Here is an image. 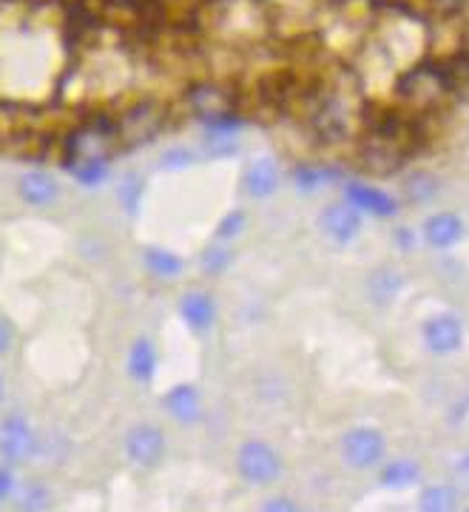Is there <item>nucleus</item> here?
Returning <instances> with one entry per match:
<instances>
[{"mask_svg": "<svg viewBox=\"0 0 469 512\" xmlns=\"http://www.w3.org/2000/svg\"><path fill=\"white\" fill-rule=\"evenodd\" d=\"M165 120H168L165 103L154 100V97L134 100V103L120 111V117L114 120L117 146H120V143L128 148L148 146L151 140H157V137L163 134Z\"/></svg>", "mask_w": 469, "mask_h": 512, "instance_id": "f257e3e1", "label": "nucleus"}, {"mask_svg": "<svg viewBox=\"0 0 469 512\" xmlns=\"http://www.w3.org/2000/svg\"><path fill=\"white\" fill-rule=\"evenodd\" d=\"M396 94L404 103V111L410 114H427V111L438 109L450 94H447V86H444V77H441V69H438V60H427L421 66H415L407 74H401L398 80Z\"/></svg>", "mask_w": 469, "mask_h": 512, "instance_id": "f03ea898", "label": "nucleus"}, {"mask_svg": "<svg viewBox=\"0 0 469 512\" xmlns=\"http://www.w3.org/2000/svg\"><path fill=\"white\" fill-rule=\"evenodd\" d=\"M339 453H342V461L350 470H361V473L376 470L384 464V456H387V439L379 427L361 424V427H353L344 433Z\"/></svg>", "mask_w": 469, "mask_h": 512, "instance_id": "7ed1b4c3", "label": "nucleus"}, {"mask_svg": "<svg viewBox=\"0 0 469 512\" xmlns=\"http://www.w3.org/2000/svg\"><path fill=\"white\" fill-rule=\"evenodd\" d=\"M236 473L245 478L248 484L268 487L282 476V456L273 450L268 441L251 439L245 441L236 453Z\"/></svg>", "mask_w": 469, "mask_h": 512, "instance_id": "20e7f679", "label": "nucleus"}, {"mask_svg": "<svg viewBox=\"0 0 469 512\" xmlns=\"http://www.w3.org/2000/svg\"><path fill=\"white\" fill-rule=\"evenodd\" d=\"M464 339H467L464 322H461V316H455L450 311L433 313L421 325V342H424V348L430 350L433 356H452V353H458V350L464 348Z\"/></svg>", "mask_w": 469, "mask_h": 512, "instance_id": "39448f33", "label": "nucleus"}, {"mask_svg": "<svg viewBox=\"0 0 469 512\" xmlns=\"http://www.w3.org/2000/svg\"><path fill=\"white\" fill-rule=\"evenodd\" d=\"M165 447H168V441H165V433L157 427V424H134L131 430L126 433V456L131 464H137V467H157L165 456Z\"/></svg>", "mask_w": 469, "mask_h": 512, "instance_id": "423d86ee", "label": "nucleus"}, {"mask_svg": "<svg viewBox=\"0 0 469 512\" xmlns=\"http://www.w3.org/2000/svg\"><path fill=\"white\" fill-rule=\"evenodd\" d=\"M37 433L23 416H9L0 424V456L9 464H26L37 456Z\"/></svg>", "mask_w": 469, "mask_h": 512, "instance_id": "0eeeda50", "label": "nucleus"}, {"mask_svg": "<svg viewBox=\"0 0 469 512\" xmlns=\"http://www.w3.org/2000/svg\"><path fill=\"white\" fill-rule=\"evenodd\" d=\"M344 202L353 205L359 214L376 217V220H393L398 214V200L393 194H387L384 188L359 183V180H347L344 183Z\"/></svg>", "mask_w": 469, "mask_h": 512, "instance_id": "6e6552de", "label": "nucleus"}, {"mask_svg": "<svg viewBox=\"0 0 469 512\" xmlns=\"http://www.w3.org/2000/svg\"><path fill=\"white\" fill-rule=\"evenodd\" d=\"M319 228L325 231L327 239H333L336 245H353L361 237L364 228V214H359L353 205L344 200L330 202L325 211L319 214Z\"/></svg>", "mask_w": 469, "mask_h": 512, "instance_id": "1a4fd4ad", "label": "nucleus"}, {"mask_svg": "<svg viewBox=\"0 0 469 512\" xmlns=\"http://www.w3.org/2000/svg\"><path fill=\"white\" fill-rule=\"evenodd\" d=\"M188 109L197 114L202 123L208 120H217V117H225V114H234V94L228 92L222 83H194L188 94Z\"/></svg>", "mask_w": 469, "mask_h": 512, "instance_id": "9d476101", "label": "nucleus"}, {"mask_svg": "<svg viewBox=\"0 0 469 512\" xmlns=\"http://www.w3.org/2000/svg\"><path fill=\"white\" fill-rule=\"evenodd\" d=\"M404 160H407V148L379 134H367V140L359 148L361 168L370 174H393Z\"/></svg>", "mask_w": 469, "mask_h": 512, "instance_id": "9b49d317", "label": "nucleus"}, {"mask_svg": "<svg viewBox=\"0 0 469 512\" xmlns=\"http://www.w3.org/2000/svg\"><path fill=\"white\" fill-rule=\"evenodd\" d=\"M282 185V171L273 157H256L242 171V191L251 200H271Z\"/></svg>", "mask_w": 469, "mask_h": 512, "instance_id": "f8f14e48", "label": "nucleus"}, {"mask_svg": "<svg viewBox=\"0 0 469 512\" xmlns=\"http://www.w3.org/2000/svg\"><path fill=\"white\" fill-rule=\"evenodd\" d=\"M464 220L455 211H438L424 222V242L435 248V251H450L461 239H464Z\"/></svg>", "mask_w": 469, "mask_h": 512, "instance_id": "ddd939ff", "label": "nucleus"}, {"mask_svg": "<svg viewBox=\"0 0 469 512\" xmlns=\"http://www.w3.org/2000/svg\"><path fill=\"white\" fill-rule=\"evenodd\" d=\"M180 319L194 333H208L217 325V302L205 291H188L180 296Z\"/></svg>", "mask_w": 469, "mask_h": 512, "instance_id": "4468645a", "label": "nucleus"}, {"mask_svg": "<svg viewBox=\"0 0 469 512\" xmlns=\"http://www.w3.org/2000/svg\"><path fill=\"white\" fill-rule=\"evenodd\" d=\"M18 197L32 208H49L60 200V183L46 171H26L18 180Z\"/></svg>", "mask_w": 469, "mask_h": 512, "instance_id": "2eb2a0df", "label": "nucleus"}, {"mask_svg": "<svg viewBox=\"0 0 469 512\" xmlns=\"http://www.w3.org/2000/svg\"><path fill=\"white\" fill-rule=\"evenodd\" d=\"M163 402L165 410L180 424H197L202 419V393L197 384H174Z\"/></svg>", "mask_w": 469, "mask_h": 512, "instance_id": "dca6fc26", "label": "nucleus"}, {"mask_svg": "<svg viewBox=\"0 0 469 512\" xmlns=\"http://www.w3.org/2000/svg\"><path fill=\"white\" fill-rule=\"evenodd\" d=\"M404 291V274L393 268V265H381L367 276V296L376 308H387L393 305Z\"/></svg>", "mask_w": 469, "mask_h": 512, "instance_id": "f3484780", "label": "nucleus"}, {"mask_svg": "<svg viewBox=\"0 0 469 512\" xmlns=\"http://www.w3.org/2000/svg\"><path fill=\"white\" fill-rule=\"evenodd\" d=\"M438 69L444 77L447 94L461 103H469V49H461L455 55L438 60Z\"/></svg>", "mask_w": 469, "mask_h": 512, "instance_id": "a211bd4d", "label": "nucleus"}, {"mask_svg": "<svg viewBox=\"0 0 469 512\" xmlns=\"http://www.w3.org/2000/svg\"><path fill=\"white\" fill-rule=\"evenodd\" d=\"M157 365H160V356H157V348L151 339H134V345L128 350V376L134 382L151 384L157 379Z\"/></svg>", "mask_w": 469, "mask_h": 512, "instance_id": "6ab92c4d", "label": "nucleus"}, {"mask_svg": "<svg viewBox=\"0 0 469 512\" xmlns=\"http://www.w3.org/2000/svg\"><path fill=\"white\" fill-rule=\"evenodd\" d=\"M418 512H461V493L452 484H427L418 495Z\"/></svg>", "mask_w": 469, "mask_h": 512, "instance_id": "aec40b11", "label": "nucleus"}, {"mask_svg": "<svg viewBox=\"0 0 469 512\" xmlns=\"http://www.w3.org/2000/svg\"><path fill=\"white\" fill-rule=\"evenodd\" d=\"M421 481V464L415 458H396L381 467V484L387 490H407Z\"/></svg>", "mask_w": 469, "mask_h": 512, "instance_id": "412c9836", "label": "nucleus"}, {"mask_svg": "<svg viewBox=\"0 0 469 512\" xmlns=\"http://www.w3.org/2000/svg\"><path fill=\"white\" fill-rule=\"evenodd\" d=\"M143 262L148 268V274L157 276V279H177L185 271V262L180 254L160 248V245H151L143 251Z\"/></svg>", "mask_w": 469, "mask_h": 512, "instance_id": "4be33fe9", "label": "nucleus"}, {"mask_svg": "<svg viewBox=\"0 0 469 512\" xmlns=\"http://www.w3.org/2000/svg\"><path fill=\"white\" fill-rule=\"evenodd\" d=\"M336 180H342V171L333 168V165H299L293 171V183H296V188L302 194H313V191L336 183Z\"/></svg>", "mask_w": 469, "mask_h": 512, "instance_id": "5701e85b", "label": "nucleus"}, {"mask_svg": "<svg viewBox=\"0 0 469 512\" xmlns=\"http://www.w3.org/2000/svg\"><path fill=\"white\" fill-rule=\"evenodd\" d=\"M438 177L430 174V171H413L407 180H404V197L410 205H427V202L435 200V194H438Z\"/></svg>", "mask_w": 469, "mask_h": 512, "instance_id": "b1692460", "label": "nucleus"}, {"mask_svg": "<svg viewBox=\"0 0 469 512\" xmlns=\"http://www.w3.org/2000/svg\"><path fill=\"white\" fill-rule=\"evenodd\" d=\"M49 504H52V495L40 481H26L18 490V512H46Z\"/></svg>", "mask_w": 469, "mask_h": 512, "instance_id": "393cba45", "label": "nucleus"}, {"mask_svg": "<svg viewBox=\"0 0 469 512\" xmlns=\"http://www.w3.org/2000/svg\"><path fill=\"white\" fill-rule=\"evenodd\" d=\"M117 200L126 208L128 217H137L140 205H143V180L137 174H126L117 185Z\"/></svg>", "mask_w": 469, "mask_h": 512, "instance_id": "a878e982", "label": "nucleus"}, {"mask_svg": "<svg viewBox=\"0 0 469 512\" xmlns=\"http://www.w3.org/2000/svg\"><path fill=\"white\" fill-rule=\"evenodd\" d=\"M69 174L86 188H97L109 180V163H66Z\"/></svg>", "mask_w": 469, "mask_h": 512, "instance_id": "bb28decb", "label": "nucleus"}, {"mask_svg": "<svg viewBox=\"0 0 469 512\" xmlns=\"http://www.w3.org/2000/svg\"><path fill=\"white\" fill-rule=\"evenodd\" d=\"M199 262H202V271H205V274L219 276L231 268V262H234V251H231L225 242H217V245H211V248L202 254Z\"/></svg>", "mask_w": 469, "mask_h": 512, "instance_id": "cd10ccee", "label": "nucleus"}, {"mask_svg": "<svg viewBox=\"0 0 469 512\" xmlns=\"http://www.w3.org/2000/svg\"><path fill=\"white\" fill-rule=\"evenodd\" d=\"M245 225H248V217H245V211L242 208H234V211H228L222 220L217 222V242H234L242 231H245Z\"/></svg>", "mask_w": 469, "mask_h": 512, "instance_id": "c85d7f7f", "label": "nucleus"}, {"mask_svg": "<svg viewBox=\"0 0 469 512\" xmlns=\"http://www.w3.org/2000/svg\"><path fill=\"white\" fill-rule=\"evenodd\" d=\"M160 165H163L165 171H185V168L197 165V154H194L191 148L174 146L168 148L163 157H160Z\"/></svg>", "mask_w": 469, "mask_h": 512, "instance_id": "c756f323", "label": "nucleus"}, {"mask_svg": "<svg viewBox=\"0 0 469 512\" xmlns=\"http://www.w3.org/2000/svg\"><path fill=\"white\" fill-rule=\"evenodd\" d=\"M450 478V484L458 487V493H469V453L455 456V461L450 464Z\"/></svg>", "mask_w": 469, "mask_h": 512, "instance_id": "7c9ffc66", "label": "nucleus"}, {"mask_svg": "<svg viewBox=\"0 0 469 512\" xmlns=\"http://www.w3.org/2000/svg\"><path fill=\"white\" fill-rule=\"evenodd\" d=\"M205 148L211 157H234L239 151V143H236V137H208Z\"/></svg>", "mask_w": 469, "mask_h": 512, "instance_id": "2f4dec72", "label": "nucleus"}, {"mask_svg": "<svg viewBox=\"0 0 469 512\" xmlns=\"http://www.w3.org/2000/svg\"><path fill=\"white\" fill-rule=\"evenodd\" d=\"M262 512H302L299 510V504L288 498V495H276L271 501H265L262 504Z\"/></svg>", "mask_w": 469, "mask_h": 512, "instance_id": "473e14b6", "label": "nucleus"}, {"mask_svg": "<svg viewBox=\"0 0 469 512\" xmlns=\"http://www.w3.org/2000/svg\"><path fill=\"white\" fill-rule=\"evenodd\" d=\"M15 345V328L9 325V319L6 316H0V356L3 353H9Z\"/></svg>", "mask_w": 469, "mask_h": 512, "instance_id": "72a5a7b5", "label": "nucleus"}, {"mask_svg": "<svg viewBox=\"0 0 469 512\" xmlns=\"http://www.w3.org/2000/svg\"><path fill=\"white\" fill-rule=\"evenodd\" d=\"M396 242L404 251H410V248H415V231H410V228H398Z\"/></svg>", "mask_w": 469, "mask_h": 512, "instance_id": "f704fd0d", "label": "nucleus"}, {"mask_svg": "<svg viewBox=\"0 0 469 512\" xmlns=\"http://www.w3.org/2000/svg\"><path fill=\"white\" fill-rule=\"evenodd\" d=\"M12 484H15V478H12V473H9V470H0V501H3L6 495L12 493V490H15Z\"/></svg>", "mask_w": 469, "mask_h": 512, "instance_id": "c9c22d12", "label": "nucleus"}, {"mask_svg": "<svg viewBox=\"0 0 469 512\" xmlns=\"http://www.w3.org/2000/svg\"><path fill=\"white\" fill-rule=\"evenodd\" d=\"M435 6H441V9H455V6H458V3H461V0H433Z\"/></svg>", "mask_w": 469, "mask_h": 512, "instance_id": "e433bc0d", "label": "nucleus"}, {"mask_svg": "<svg viewBox=\"0 0 469 512\" xmlns=\"http://www.w3.org/2000/svg\"><path fill=\"white\" fill-rule=\"evenodd\" d=\"M0 399H3V379H0Z\"/></svg>", "mask_w": 469, "mask_h": 512, "instance_id": "4c0bfd02", "label": "nucleus"}]
</instances>
